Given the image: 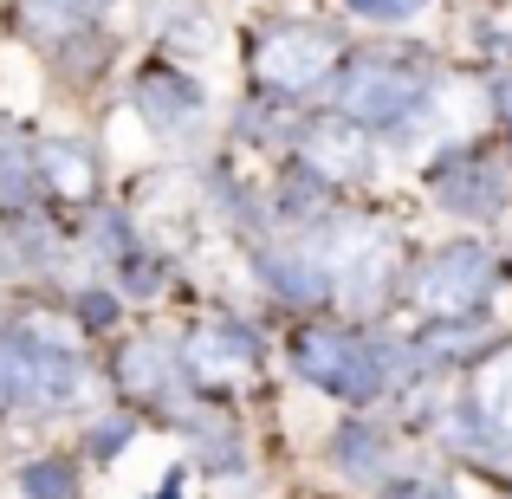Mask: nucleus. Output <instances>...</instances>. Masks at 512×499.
Masks as SVG:
<instances>
[{
  "mask_svg": "<svg viewBox=\"0 0 512 499\" xmlns=\"http://www.w3.org/2000/svg\"><path fill=\"white\" fill-rule=\"evenodd\" d=\"M493 292V253L480 240H454L415 273V305L435 318H467Z\"/></svg>",
  "mask_w": 512,
  "mask_h": 499,
  "instance_id": "nucleus-1",
  "label": "nucleus"
},
{
  "mask_svg": "<svg viewBox=\"0 0 512 499\" xmlns=\"http://www.w3.org/2000/svg\"><path fill=\"white\" fill-rule=\"evenodd\" d=\"M299 370L312 376V383L350 396V402H363V396L383 389V363H376V350L363 344V337H344V331H305L299 337Z\"/></svg>",
  "mask_w": 512,
  "mask_h": 499,
  "instance_id": "nucleus-2",
  "label": "nucleus"
},
{
  "mask_svg": "<svg viewBox=\"0 0 512 499\" xmlns=\"http://www.w3.org/2000/svg\"><path fill=\"white\" fill-rule=\"evenodd\" d=\"M415 104H422V78L409 65H357L338 91V117H350L357 130L402 124V117H415Z\"/></svg>",
  "mask_w": 512,
  "mask_h": 499,
  "instance_id": "nucleus-3",
  "label": "nucleus"
},
{
  "mask_svg": "<svg viewBox=\"0 0 512 499\" xmlns=\"http://www.w3.org/2000/svg\"><path fill=\"white\" fill-rule=\"evenodd\" d=\"M338 65V33L331 26H279L260 39V78L279 91H305Z\"/></svg>",
  "mask_w": 512,
  "mask_h": 499,
  "instance_id": "nucleus-4",
  "label": "nucleus"
},
{
  "mask_svg": "<svg viewBox=\"0 0 512 499\" xmlns=\"http://www.w3.org/2000/svg\"><path fill=\"white\" fill-rule=\"evenodd\" d=\"M331 266L344 273V299L363 312V305L383 299L389 273H396V240H389L383 227H370V221H350V227L331 234Z\"/></svg>",
  "mask_w": 512,
  "mask_h": 499,
  "instance_id": "nucleus-5",
  "label": "nucleus"
},
{
  "mask_svg": "<svg viewBox=\"0 0 512 499\" xmlns=\"http://www.w3.org/2000/svg\"><path fill=\"white\" fill-rule=\"evenodd\" d=\"M188 363H195V376H208V383H240V376L253 370V337L240 325H201L188 337Z\"/></svg>",
  "mask_w": 512,
  "mask_h": 499,
  "instance_id": "nucleus-6",
  "label": "nucleus"
},
{
  "mask_svg": "<svg viewBox=\"0 0 512 499\" xmlns=\"http://www.w3.org/2000/svg\"><path fill=\"white\" fill-rule=\"evenodd\" d=\"M137 104H143V117H150L156 130H182V124L201 117V91L188 85L182 72H150L137 85Z\"/></svg>",
  "mask_w": 512,
  "mask_h": 499,
  "instance_id": "nucleus-7",
  "label": "nucleus"
},
{
  "mask_svg": "<svg viewBox=\"0 0 512 499\" xmlns=\"http://www.w3.org/2000/svg\"><path fill=\"white\" fill-rule=\"evenodd\" d=\"M435 195L448 201L454 214H493L506 201V175L493 169V163H461V169H448L435 182Z\"/></svg>",
  "mask_w": 512,
  "mask_h": 499,
  "instance_id": "nucleus-8",
  "label": "nucleus"
},
{
  "mask_svg": "<svg viewBox=\"0 0 512 499\" xmlns=\"http://www.w3.org/2000/svg\"><path fill=\"white\" fill-rule=\"evenodd\" d=\"M305 156H312V169L325 175H363L370 169V143H363V130L338 117V124H318L312 137H305Z\"/></svg>",
  "mask_w": 512,
  "mask_h": 499,
  "instance_id": "nucleus-9",
  "label": "nucleus"
},
{
  "mask_svg": "<svg viewBox=\"0 0 512 499\" xmlns=\"http://www.w3.org/2000/svg\"><path fill=\"white\" fill-rule=\"evenodd\" d=\"M474 409H480V422H487V428H506V435H512V350H506L500 363H487V370H480Z\"/></svg>",
  "mask_w": 512,
  "mask_h": 499,
  "instance_id": "nucleus-10",
  "label": "nucleus"
},
{
  "mask_svg": "<svg viewBox=\"0 0 512 499\" xmlns=\"http://www.w3.org/2000/svg\"><path fill=\"white\" fill-rule=\"evenodd\" d=\"M260 273H266V286L286 292V299H318V292H325V273H318L312 260H299V253H266Z\"/></svg>",
  "mask_w": 512,
  "mask_h": 499,
  "instance_id": "nucleus-11",
  "label": "nucleus"
},
{
  "mask_svg": "<svg viewBox=\"0 0 512 499\" xmlns=\"http://www.w3.org/2000/svg\"><path fill=\"white\" fill-rule=\"evenodd\" d=\"M117 370H124L130 389H156V396H163V383H169V350H163V337H137V344H124Z\"/></svg>",
  "mask_w": 512,
  "mask_h": 499,
  "instance_id": "nucleus-12",
  "label": "nucleus"
},
{
  "mask_svg": "<svg viewBox=\"0 0 512 499\" xmlns=\"http://www.w3.org/2000/svg\"><path fill=\"white\" fill-rule=\"evenodd\" d=\"M46 182L59 188V195L85 201V195H91V182H98V175H91V156L78 150V143H52V150H46Z\"/></svg>",
  "mask_w": 512,
  "mask_h": 499,
  "instance_id": "nucleus-13",
  "label": "nucleus"
},
{
  "mask_svg": "<svg viewBox=\"0 0 512 499\" xmlns=\"http://www.w3.org/2000/svg\"><path fill=\"white\" fill-rule=\"evenodd\" d=\"M104 0H33V20L46 26V33H65V26H78V20H91V13H98Z\"/></svg>",
  "mask_w": 512,
  "mask_h": 499,
  "instance_id": "nucleus-14",
  "label": "nucleus"
},
{
  "mask_svg": "<svg viewBox=\"0 0 512 499\" xmlns=\"http://www.w3.org/2000/svg\"><path fill=\"white\" fill-rule=\"evenodd\" d=\"M26 499H72V467L65 461H33L26 467Z\"/></svg>",
  "mask_w": 512,
  "mask_h": 499,
  "instance_id": "nucleus-15",
  "label": "nucleus"
},
{
  "mask_svg": "<svg viewBox=\"0 0 512 499\" xmlns=\"http://www.w3.org/2000/svg\"><path fill=\"white\" fill-rule=\"evenodd\" d=\"M338 461H350V467H376V461H383V441H376L370 428H344Z\"/></svg>",
  "mask_w": 512,
  "mask_h": 499,
  "instance_id": "nucleus-16",
  "label": "nucleus"
},
{
  "mask_svg": "<svg viewBox=\"0 0 512 499\" xmlns=\"http://www.w3.org/2000/svg\"><path fill=\"white\" fill-rule=\"evenodd\" d=\"M383 499H454V487L435 480V474H409V480H389Z\"/></svg>",
  "mask_w": 512,
  "mask_h": 499,
  "instance_id": "nucleus-17",
  "label": "nucleus"
},
{
  "mask_svg": "<svg viewBox=\"0 0 512 499\" xmlns=\"http://www.w3.org/2000/svg\"><path fill=\"white\" fill-rule=\"evenodd\" d=\"M344 7L363 13V20H415L428 0H344Z\"/></svg>",
  "mask_w": 512,
  "mask_h": 499,
  "instance_id": "nucleus-18",
  "label": "nucleus"
},
{
  "mask_svg": "<svg viewBox=\"0 0 512 499\" xmlns=\"http://www.w3.org/2000/svg\"><path fill=\"white\" fill-rule=\"evenodd\" d=\"M0 195H7V201L26 195V156L20 150H0Z\"/></svg>",
  "mask_w": 512,
  "mask_h": 499,
  "instance_id": "nucleus-19",
  "label": "nucleus"
},
{
  "mask_svg": "<svg viewBox=\"0 0 512 499\" xmlns=\"http://www.w3.org/2000/svg\"><path fill=\"white\" fill-rule=\"evenodd\" d=\"M130 441V422H98V435H91V448L98 454H117Z\"/></svg>",
  "mask_w": 512,
  "mask_h": 499,
  "instance_id": "nucleus-20",
  "label": "nucleus"
},
{
  "mask_svg": "<svg viewBox=\"0 0 512 499\" xmlns=\"http://www.w3.org/2000/svg\"><path fill=\"white\" fill-rule=\"evenodd\" d=\"M500 111H512V85H500Z\"/></svg>",
  "mask_w": 512,
  "mask_h": 499,
  "instance_id": "nucleus-21",
  "label": "nucleus"
}]
</instances>
